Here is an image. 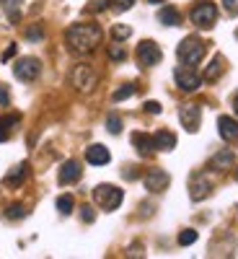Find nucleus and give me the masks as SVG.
<instances>
[{"instance_id": "17", "label": "nucleus", "mask_w": 238, "mask_h": 259, "mask_svg": "<svg viewBox=\"0 0 238 259\" xmlns=\"http://www.w3.org/2000/svg\"><path fill=\"white\" fill-rule=\"evenodd\" d=\"M233 163H235V153H233V150H228V148H223L220 153H215V156H212V161H210V168L225 171V168H233Z\"/></svg>"}, {"instance_id": "28", "label": "nucleus", "mask_w": 238, "mask_h": 259, "mask_svg": "<svg viewBox=\"0 0 238 259\" xmlns=\"http://www.w3.org/2000/svg\"><path fill=\"white\" fill-rule=\"evenodd\" d=\"M112 36H114L117 41H122V39H127V36H132V29H129V26H122V24H117V26H112Z\"/></svg>"}, {"instance_id": "38", "label": "nucleus", "mask_w": 238, "mask_h": 259, "mask_svg": "<svg viewBox=\"0 0 238 259\" xmlns=\"http://www.w3.org/2000/svg\"><path fill=\"white\" fill-rule=\"evenodd\" d=\"M148 3H153V6H158V3H166V0H148Z\"/></svg>"}, {"instance_id": "27", "label": "nucleus", "mask_w": 238, "mask_h": 259, "mask_svg": "<svg viewBox=\"0 0 238 259\" xmlns=\"http://www.w3.org/2000/svg\"><path fill=\"white\" fill-rule=\"evenodd\" d=\"M106 130H109L112 135H119L122 133V119L117 114H109V119H106Z\"/></svg>"}, {"instance_id": "12", "label": "nucleus", "mask_w": 238, "mask_h": 259, "mask_svg": "<svg viewBox=\"0 0 238 259\" xmlns=\"http://www.w3.org/2000/svg\"><path fill=\"white\" fill-rule=\"evenodd\" d=\"M85 161H88L91 166H104V163H109L112 161V153L106 150L104 145H88L85 148Z\"/></svg>"}, {"instance_id": "37", "label": "nucleus", "mask_w": 238, "mask_h": 259, "mask_svg": "<svg viewBox=\"0 0 238 259\" xmlns=\"http://www.w3.org/2000/svg\"><path fill=\"white\" fill-rule=\"evenodd\" d=\"M233 109H235V114H238V94L233 96Z\"/></svg>"}, {"instance_id": "23", "label": "nucleus", "mask_w": 238, "mask_h": 259, "mask_svg": "<svg viewBox=\"0 0 238 259\" xmlns=\"http://www.w3.org/2000/svg\"><path fill=\"white\" fill-rule=\"evenodd\" d=\"M73 207H75V200L70 197V194H60V197H57V210H60V215H70Z\"/></svg>"}, {"instance_id": "3", "label": "nucleus", "mask_w": 238, "mask_h": 259, "mask_svg": "<svg viewBox=\"0 0 238 259\" xmlns=\"http://www.w3.org/2000/svg\"><path fill=\"white\" fill-rule=\"evenodd\" d=\"M93 200H96V205H99L101 210L112 212V210H117V207L122 205L124 192H122L119 187H114V184H99V187L93 189Z\"/></svg>"}, {"instance_id": "26", "label": "nucleus", "mask_w": 238, "mask_h": 259, "mask_svg": "<svg viewBox=\"0 0 238 259\" xmlns=\"http://www.w3.org/2000/svg\"><path fill=\"white\" fill-rule=\"evenodd\" d=\"M194 241H197V231L186 228V231L179 233V246H189V244H194Z\"/></svg>"}, {"instance_id": "39", "label": "nucleus", "mask_w": 238, "mask_h": 259, "mask_svg": "<svg viewBox=\"0 0 238 259\" xmlns=\"http://www.w3.org/2000/svg\"><path fill=\"white\" fill-rule=\"evenodd\" d=\"M235 179H238V168H235Z\"/></svg>"}, {"instance_id": "29", "label": "nucleus", "mask_w": 238, "mask_h": 259, "mask_svg": "<svg viewBox=\"0 0 238 259\" xmlns=\"http://www.w3.org/2000/svg\"><path fill=\"white\" fill-rule=\"evenodd\" d=\"M80 221H83V223H93V221H96V210H93L91 205H83V207H80Z\"/></svg>"}, {"instance_id": "15", "label": "nucleus", "mask_w": 238, "mask_h": 259, "mask_svg": "<svg viewBox=\"0 0 238 259\" xmlns=\"http://www.w3.org/2000/svg\"><path fill=\"white\" fill-rule=\"evenodd\" d=\"M26 177H29V163H18V166H13L6 174V187L16 189V187H21L26 182Z\"/></svg>"}, {"instance_id": "2", "label": "nucleus", "mask_w": 238, "mask_h": 259, "mask_svg": "<svg viewBox=\"0 0 238 259\" xmlns=\"http://www.w3.org/2000/svg\"><path fill=\"white\" fill-rule=\"evenodd\" d=\"M205 52H207V45H205L200 36H186V39H181V45L176 47L179 62L181 65H192V68L205 57Z\"/></svg>"}, {"instance_id": "9", "label": "nucleus", "mask_w": 238, "mask_h": 259, "mask_svg": "<svg viewBox=\"0 0 238 259\" xmlns=\"http://www.w3.org/2000/svg\"><path fill=\"white\" fill-rule=\"evenodd\" d=\"M179 119H181V124L189 130V133H197L200 122H202V109L197 104H184L179 109Z\"/></svg>"}, {"instance_id": "33", "label": "nucleus", "mask_w": 238, "mask_h": 259, "mask_svg": "<svg viewBox=\"0 0 238 259\" xmlns=\"http://www.w3.org/2000/svg\"><path fill=\"white\" fill-rule=\"evenodd\" d=\"M8 104H11V94H8L6 85H0V109H6Z\"/></svg>"}, {"instance_id": "24", "label": "nucleus", "mask_w": 238, "mask_h": 259, "mask_svg": "<svg viewBox=\"0 0 238 259\" xmlns=\"http://www.w3.org/2000/svg\"><path fill=\"white\" fill-rule=\"evenodd\" d=\"M26 215H29V210H26L24 205H18V202L6 210V218H8V221H21V218H26Z\"/></svg>"}, {"instance_id": "30", "label": "nucleus", "mask_w": 238, "mask_h": 259, "mask_svg": "<svg viewBox=\"0 0 238 259\" xmlns=\"http://www.w3.org/2000/svg\"><path fill=\"white\" fill-rule=\"evenodd\" d=\"M109 57H112L114 62H122V60L127 57V52H124L122 45H112V47H109Z\"/></svg>"}, {"instance_id": "13", "label": "nucleus", "mask_w": 238, "mask_h": 259, "mask_svg": "<svg viewBox=\"0 0 238 259\" xmlns=\"http://www.w3.org/2000/svg\"><path fill=\"white\" fill-rule=\"evenodd\" d=\"M83 174V168L78 161H65L62 168H60V184H75Z\"/></svg>"}, {"instance_id": "32", "label": "nucleus", "mask_w": 238, "mask_h": 259, "mask_svg": "<svg viewBox=\"0 0 238 259\" xmlns=\"http://www.w3.org/2000/svg\"><path fill=\"white\" fill-rule=\"evenodd\" d=\"M114 3V11H129L135 6V0H112Z\"/></svg>"}, {"instance_id": "1", "label": "nucleus", "mask_w": 238, "mask_h": 259, "mask_svg": "<svg viewBox=\"0 0 238 259\" xmlns=\"http://www.w3.org/2000/svg\"><path fill=\"white\" fill-rule=\"evenodd\" d=\"M101 26L99 24H73L68 31H65V41L75 55H88L101 45Z\"/></svg>"}, {"instance_id": "14", "label": "nucleus", "mask_w": 238, "mask_h": 259, "mask_svg": "<svg viewBox=\"0 0 238 259\" xmlns=\"http://www.w3.org/2000/svg\"><path fill=\"white\" fill-rule=\"evenodd\" d=\"M218 133L225 143H235L238 140V122L233 117H220L218 119Z\"/></svg>"}, {"instance_id": "4", "label": "nucleus", "mask_w": 238, "mask_h": 259, "mask_svg": "<svg viewBox=\"0 0 238 259\" xmlns=\"http://www.w3.org/2000/svg\"><path fill=\"white\" fill-rule=\"evenodd\" d=\"M70 83H73V89H75V91L88 94V91L96 89L99 75H96V70L91 68V65H75V70L70 73Z\"/></svg>"}, {"instance_id": "25", "label": "nucleus", "mask_w": 238, "mask_h": 259, "mask_svg": "<svg viewBox=\"0 0 238 259\" xmlns=\"http://www.w3.org/2000/svg\"><path fill=\"white\" fill-rule=\"evenodd\" d=\"M135 94V83H124L122 89H117L114 94H112V101H124V99H129Z\"/></svg>"}, {"instance_id": "10", "label": "nucleus", "mask_w": 238, "mask_h": 259, "mask_svg": "<svg viewBox=\"0 0 238 259\" xmlns=\"http://www.w3.org/2000/svg\"><path fill=\"white\" fill-rule=\"evenodd\" d=\"M142 182H145V189H148V192H156V194H158V192H166V189H168L171 177L166 174L163 168H150Z\"/></svg>"}, {"instance_id": "21", "label": "nucleus", "mask_w": 238, "mask_h": 259, "mask_svg": "<svg viewBox=\"0 0 238 259\" xmlns=\"http://www.w3.org/2000/svg\"><path fill=\"white\" fill-rule=\"evenodd\" d=\"M0 3H3V11L11 18V24H18L21 21V0H0Z\"/></svg>"}, {"instance_id": "5", "label": "nucleus", "mask_w": 238, "mask_h": 259, "mask_svg": "<svg viewBox=\"0 0 238 259\" xmlns=\"http://www.w3.org/2000/svg\"><path fill=\"white\" fill-rule=\"evenodd\" d=\"M192 24L197 29H212L215 24H218V8H215V3H197L192 8Z\"/></svg>"}, {"instance_id": "16", "label": "nucleus", "mask_w": 238, "mask_h": 259, "mask_svg": "<svg viewBox=\"0 0 238 259\" xmlns=\"http://www.w3.org/2000/svg\"><path fill=\"white\" fill-rule=\"evenodd\" d=\"M132 145L137 148L140 156H153V150H156L153 135H148V133H132Z\"/></svg>"}, {"instance_id": "35", "label": "nucleus", "mask_w": 238, "mask_h": 259, "mask_svg": "<svg viewBox=\"0 0 238 259\" xmlns=\"http://www.w3.org/2000/svg\"><path fill=\"white\" fill-rule=\"evenodd\" d=\"M145 112L148 114H161V104L158 101H145Z\"/></svg>"}, {"instance_id": "7", "label": "nucleus", "mask_w": 238, "mask_h": 259, "mask_svg": "<svg viewBox=\"0 0 238 259\" xmlns=\"http://www.w3.org/2000/svg\"><path fill=\"white\" fill-rule=\"evenodd\" d=\"M135 55H137V62L142 65V68H153V65H158V62H161V57H163L161 47L156 45L153 39H145V41H140Z\"/></svg>"}, {"instance_id": "18", "label": "nucleus", "mask_w": 238, "mask_h": 259, "mask_svg": "<svg viewBox=\"0 0 238 259\" xmlns=\"http://www.w3.org/2000/svg\"><path fill=\"white\" fill-rule=\"evenodd\" d=\"M16 124H21V114H6V117H0V143L11 140Z\"/></svg>"}, {"instance_id": "19", "label": "nucleus", "mask_w": 238, "mask_h": 259, "mask_svg": "<svg viewBox=\"0 0 238 259\" xmlns=\"http://www.w3.org/2000/svg\"><path fill=\"white\" fill-rule=\"evenodd\" d=\"M153 143H156V150H174L176 148V135L168 133V130H158L153 135Z\"/></svg>"}, {"instance_id": "8", "label": "nucleus", "mask_w": 238, "mask_h": 259, "mask_svg": "<svg viewBox=\"0 0 238 259\" xmlns=\"http://www.w3.org/2000/svg\"><path fill=\"white\" fill-rule=\"evenodd\" d=\"M13 73H16V78H18V80L31 83V80H36V78H39V73H41V62H39L36 57H24V60H18V62H16Z\"/></svg>"}, {"instance_id": "22", "label": "nucleus", "mask_w": 238, "mask_h": 259, "mask_svg": "<svg viewBox=\"0 0 238 259\" xmlns=\"http://www.w3.org/2000/svg\"><path fill=\"white\" fill-rule=\"evenodd\" d=\"M223 73V57H212V62L207 65V70H205V80H218Z\"/></svg>"}, {"instance_id": "34", "label": "nucleus", "mask_w": 238, "mask_h": 259, "mask_svg": "<svg viewBox=\"0 0 238 259\" xmlns=\"http://www.w3.org/2000/svg\"><path fill=\"white\" fill-rule=\"evenodd\" d=\"M223 8H225L230 16H238V0H223Z\"/></svg>"}, {"instance_id": "11", "label": "nucleus", "mask_w": 238, "mask_h": 259, "mask_svg": "<svg viewBox=\"0 0 238 259\" xmlns=\"http://www.w3.org/2000/svg\"><path fill=\"white\" fill-rule=\"evenodd\" d=\"M210 192H212V182H210V179H207L205 174H197V177H192V182H189V197H192L194 202L205 200Z\"/></svg>"}, {"instance_id": "6", "label": "nucleus", "mask_w": 238, "mask_h": 259, "mask_svg": "<svg viewBox=\"0 0 238 259\" xmlns=\"http://www.w3.org/2000/svg\"><path fill=\"white\" fill-rule=\"evenodd\" d=\"M174 78H176V85L186 94H194L202 85V75L194 70L192 65H179V68L174 70Z\"/></svg>"}, {"instance_id": "36", "label": "nucleus", "mask_w": 238, "mask_h": 259, "mask_svg": "<svg viewBox=\"0 0 238 259\" xmlns=\"http://www.w3.org/2000/svg\"><path fill=\"white\" fill-rule=\"evenodd\" d=\"M13 55H16V45H11V47H8V50L3 52V60H11Z\"/></svg>"}, {"instance_id": "31", "label": "nucleus", "mask_w": 238, "mask_h": 259, "mask_svg": "<svg viewBox=\"0 0 238 259\" xmlns=\"http://www.w3.org/2000/svg\"><path fill=\"white\" fill-rule=\"evenodd\" d=\"M41 36H44V29H41V26H31V29L26 31V39H29V41H39Z\"/></svg>"}, {"instance_id": "20", "label": "nucleus", "mask_w": 238, "mask_h": 259, "mask_svg": "<svg viewBox=\"0 0 238 259\" xmlns=\"http://www.w3.org/2000/svg\"><path fill=\"white\" fill-rule=\"evenodd\" d=\"M158 21H161L163 26H179V24H181V16H179V11H176V8L166 6V8H161V11H158Z\"/></svg>"}]
</instances>
